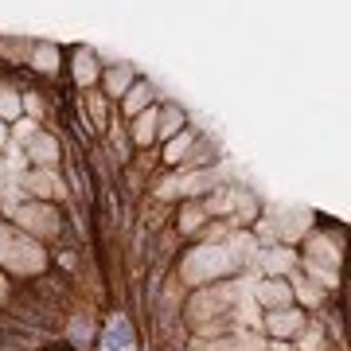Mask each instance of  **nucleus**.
<instances>
[{"label": "nucleus", "instance_id": "10", "mask_svg": "<svg viewBox=\"0 0 351 351\" xmlns=\"http://www.w3.org/2000/svg\"><path fill=\"white\" fill-rule=\"evenodd\" d=\"M304 250L308 254H301V258H313V262H324V265H339L343 262V234L332 230V226H324V230H316V234L304 239Z\"/></svg>", "mask_w": 351, "mask_h": 351}, {"label": "nucleus", "instance_id": "17", "mask_svg": "<svg viewBox=\"0 0 351 351\" xmlns=\"http://www.w3.org/2000/svg\"><path fill=\"white\" fill-rule=\"evenodd\" d=\"M176 215V234H180V239H195V234H199L203 230V223H207V219H211V215L203 211V199H184L180 203V211H172Z\"/></svg>", "mask_w": 351, "mask_h": 351}, {"label": "nucleus", "instance_id": "7", "mask_svg": "<svg viewBox=\"0 0 351 351\" xmlns=\"http://www.w3.org/2000/svg\"><path fill=\"white\" fill-rule=\"evenodd\" d=\"M301 265V250H293L289 242H269L258 250V274L262 277H289Z\"/></svg>", "mask_w": 351, "mask_h": 351}, {"label": "nucleus", "instance_id": "13", "mask_svg": "<svg viewBox=\"0 0 351 351\" xmlns=\"http://www.w3.org/2000/svg\"><path fill=\"white\" fill-rule=\"evenodd\" d=\"M199 133H203V129L188 121L180 133H172L168 141H160V145H156V152H160V168H180V160L188 156V149L195 145V137H199Z\"/></svg>", "mask_w": 351, "mask_h": 351}, {"label": "nucleus", "instance_id": "11", "mask_svg": "<svg viewBox=\"0 0 351 351\" xmlns=\"http://www.w3.org/2000/svg\"><path fill=\"white\" fill-rule=\"evenodd\" d=\"M141 71L133 63H101V78H98V90L106 94V98L117 106L121 101V94H125L129 86H133V78H137Z\"/></svg>", "mask_w": 351, "mask_h": 351}, {"label": "nucleus", "instance_id": "5", "mask_svg": "<svg viewBox=\"0 0 351 351\" xmlns=\"http://www.w3.org/2000/svg\"><path fill=\"white\" fill-rule=\"evenodd\" d=\"M27 156V168H59L63 164V141H59V129H36L32 137L20 145Z\"/></svg>", "mask_w": 351, "mask_h": 351}, {"label": "nucleus", "instance_id": "8", "mask_svg": "<svg viewBox=\"0 0 351 351\" xmlns=\"http://www.w3.org/2000/svg\"><path fill=\"white\" fill-rule=\"evenodd\" d=\"M250 297L262 313H274V308L293 304V289H289V277H258L250 285Z\"/></svg>", "mask_w": 351, "mask_h": 351}, {"label": "nucleus", "instance_id": "15", "mask_svg": "<svg viewBox=\"0 0 351 351\" xmlns=\"http://www.w3.org/2000/svg\"><path fill=\"white\" fill-rule=\"evenodd\" d=\"M78 110L90 117V125H94V133L101 137V129L110 125V113H113V101L101 94L98 86H90V90H78Z\"/></svg>", "mask_w": 351, "mask_h": 351}, {"label": "nucleus", "instance_id": "16", "mask_svg": "<svg viewBox=\"0 0 351 351\" xmlns=\"http://www.w3.org/2000/svg\"><path fill=\"white\" fill-rule=\"evenodd\" d=\"M188 121H191V117H188V110H184L180 101L160 98V101H156V145H160V141H168L172 133H180Z\"/></svg>", "mask_w": 351, "mask_h": 351}, {"label": "nucleus", "instance_id": "19", "mask_svg": "<svg viewBox=\"0 0 351 351\" xmlns=\"http://www.w3.org/2000/svg\"><path fill=\"white\" fill-rule=\"evenodd\" d=\"M262 215V199L254 188H242L234 184V207H230V226H250L254 219Z\"/></svg>", "mask_w": 351, "mask_h": 351}, {"label": "nucleus", "instance_id": "18", "mask_svg": "<svg viewBox=\"0 0 351 351\" xmlns=\"http://www.w3.org/2000/svg\"><path fill=\"white\" fill-rule=\"evenodd\" d=\"M289 289H293V304H304V313H316L320 304H328V293L320 285H313L301 269L289 274Z\"/></svg>", "mask_w": 351, "mask_h": 351}, {"label": "nucleus", "instance_id": "3", "mask_svg": "<svg viewBox=\"0 0 351 351\" xmlns=\"http://www.w3.org/2000/svg\"><path fill=\"white\" fill-rule=\"evenodd\" d=\"M20 188L27 191V199H43V203H66L71 191H66V180L59 168H27L20 176Z\"/></svg>", "mask_w": 351, "mask_h": 351}, {"label": "nucleus", "instance_id": "4", "mask_svg": "<svg viewBox=\"0 0 351 351\" xmlns=\"http://www.w3.org/2000/svg\"><path fill=\"white\" fill-rule=\"evenodd\" d=\"M101 59L94 47H86V43H78V47H66V66H63V75L71 78V86L75 90H90V86H98V78H101Z\"/></svg>", "mask_w": 351, "mask_h": 351}, {"label": "nucleus", "instance_id": "12", "mask_svg": "<svg viewBox=\"0 0 351 351\" xmlns=\"http://www.w3.org/2000/svg\"><path fill=\"white\" fill-rule=\"evenodd\" d=\"M304 316H308V313H301L297 304L265 313V316H262V332H265V339H293V336H297V328L304 324Z\"/></svg>", "mask_w": 351, "mask_h": 351}, {"label": "nucleus", "instance_id": "25", "mask_svg": "<svg viewBox=\"0 0 351 351\" xmlns=\"http://www.w3.org/2000/svg\"><path fill=\"white\" fill-rule=\"evenodd\" d=\"M8 141H12V129H8V121L0 117V152L8 149Z\"/></svg>", "mask_w": 351, "mask_h": 351}, {"label": "nucleus", "instance_id": "23", "mask_svg": "<svg viewBox=\"0 0 351 351\" xmlns=\"http://www.w3.org/2000/svg\"><path fill=\"white\" fill-rule=\"evenodd\" d=\"M51 262L59 265V269H66V274H75V269H78V262H82V258H78L75 250H51Z\"/></svg>", "mask_w": 351, "mask_h": 351}, {"label": "nucleus", "instance_id": "2", "mask_svg": "<svg viewBox=\"0 0 351 351\" xmlns=\"http://www.w3.org/2000/svg\"><path fill=\"white\" fill-rule=\"evenodd\" d=\"M8 223H16L24 234H32V239L39 242H51L63 234V215H59V207L55 203H43V199H24L16 203L12 215H8Z\"/></svg>", "mask_w": 351, "mask_h": 351}, {"label": "nucleus", "instance_id": "1", "mask_svg": "<svg viewBox=\"0 0 351 351\" xmlns=\"http://www.w3.org/2000/svg\"><path fill=\"white\" fill-rule=\"evenodd\" d=\"M172 269L188 289H199V285H207V281L239 274V265H234V258L223 250V242H195L191 250H184V258H176Z\"/></svg>", "mask_w": 351, "mask_h": 351}, {"label": "nucleus", "instance_id": "26", "mask_svg": "<svg viewBox=\"0 0 351 351\" xmlns=\"http://www.w3.org/2000/svg\"><path fill=\"white\" fill-rule=\"evenodd\" d=\"M0 211H4V188H0Z\"/></svg>", "mask_w": 351, "mask_h": 351}, {"label": "nucleus", "instance_id": "22", "mask_svg": "<svg viewBox=\"0 0 351 351\" xmlns=\"http://www.w3.org/2000/svg\"><path fill=\"white\" fill-rule=\"evenodd\" d=\"M24 113V101H20V86H8V82H0V117L12 125L16 117Z\"/></svg>", "mask_w": 351, "mask_h": 351}, {"label": "nucleus", "instance_id": "14", "mask_svg": "<svg viewBox=\"0 0 351 351\" xmlns=\"http://www.w3.org/2000/svg\"><path fill=\"white\" fill-rule=\"evenodd\" d=\"M101 343H106V351H133V343H137V332H133V324H129V316L117 308V313L106 320V328H101Z\"/></svg>", "mask_w": 351, "mask_h": 351}, {"label": "nucleus", "instance_id": "21", "mask_svg": "<svg viewBox=\"0 0 351 351\" xmlns=\"http://www.w3.org/2000/svg\"><path fill=\"white\" fill-rule=\"evenodd\" d=\"M230 351H265L262 328H230Z\"/></svg>", "mask_w": 351, "mask_h": 351}, {"label": "nucleus", "instance_id": "9", "mask_svg": "<svg viewBox=\"0 0 351 351\" xmlns=\"http://www.w3.org/2000/svg\"><path fill=\"white\" fill-rule=\"evenodd\" d=\"M164 94H160V86H156V82H152V78H145V75H137L133 78V86L125 90V94H121V101H117V113H121V117H137L141 110H149V106H156V101H160Z\"/></svg>", "mask_w": 351, "mask_h": 351}, {"label": "nucleus", "instance_id": "20", "mask_svg": "<svg viewBox=\"0 0 351 351\" xmlns=\"http://www.w3.org/2000/svg\"><path fill=\"white\" fill-rule=\"evenodd\" d=\"M313 285H320L324 293H339V265H324V262H313V258H301L297 265Z\"/></svg>", "mask_w": 351, "mask_h": 351}, {"label": "nucleus", "instance_id": "6", "mask_svg": "<svg viewBox=\"0 0 351 351\" xmlns=\"http://www.w3.org/2000/svg\"><path fill=\"white\" fill-rule=\"evenodd\" d=\"M63 66H66V47L47 43V39H32L24 71H32L36 78H63Z\"/></svg>", "mask_w": 351, "mask_h": 351}, {"label": "nucleus", "instance_id": "24", "mask_svg": "<svg viewBox=\"0 0 351 351\" xmlns=\"http://www.w3.org/2000/svg\"><path fill=\"white\" fill-rule=\"evenodd\" d=\"M265 351H297L293 339H265Z\"/></svg>", "mask_w": 351, "mask_h": 351}]
</instances>
